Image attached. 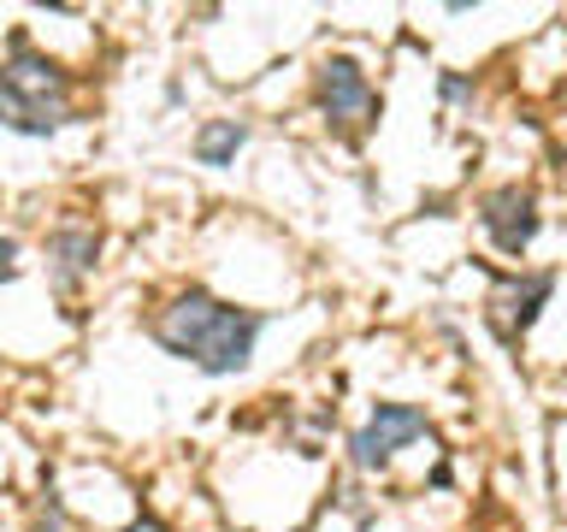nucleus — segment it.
<instances>
[{
  "label": "nucleus",
  "instance_id": "1",
  "mask_svg": "<svg viewBox=\"0 0 567 532\" xmlns=\"http://www.w3.org/2000/svg\"><path fill=\"white\" fill-rule=\"evenodd\" d=\"M148 337L177 361L202 367L207 379H230L255 361L260 344V314L237 308V301H219L207 290H177L166 308H154Z\"/></svg>",
  "mask_w": 567,
  "mask_h": 532
},
{
  "label": "nucleus",
  "instance_id": "2",
  "mask_svg": "<svg viewBox=\"0 0 567 532\" xmlns=\"http://www.w3.org/2000/svg\"><path fill=\"white\" fill-rule=\"evenodd\" d=\"M71 119V78L30 42H12L0 60V124L18 136H53Z\"/></svg>",
  "mask_w": 567,
  "mask_h": 532
},
{
  "label": "nucleus",
  "instance_id": "3",
  "mask_svg": "<svg viewBox=\"0 0 567 532\" xmlns=\"http://www.w3.org/2000/svg\"><path fill=\"white\" fill-rule=\"evenodd\" d=\"M313 101H319V113H326L331 136H343V142H361L372 131V119H379V95H372L367 71L354 65L349 53H337V60L319 65Z\"/></svg>",
  "mask_w": 567,
  "mask_h": 532
},
{
  "label": "nucleus",
  "instance_id": "4",
  "mask_svg": "<svg viewBox=\"0 0 567 532\" xmlns=\"http://www.w3.org/2000/svg\"><path fill=\"white\" fill-rule=\"evenodd\" d=\"M414 438H432V426H425L420 408H408V402H379V415H372L361 432L349 438V456H354V468H390V456L402 450V443H414Z\"/></svg>",
  "mask_w": 567,
  "mask_h": 532
},
{
  "label": "nucleus",
  "instance_id": "5",
  "mask_svg": "<svg viewBox=\"0 0 567 532\" xmlns=\"http://www.w3.org/2000/svg\"><path fill=\"white\" fill-rule=\"evenodd\" d=\"M478 219H485L491 231V243L503 248V255H526L532 237H538V195L520 190V184H508V190H491L485 202H478Z\"/></svg>",
  "mask_w": 567,
  "mask_h": 532
},
{
  "label": "nucleus",
  "instance_id": "6",
  "mask_svg": "<svg viewBox=\"0 0 567 532\" xmlns=\"http://www.w3.org/2000/svg\"><path fill=\"white\" fill-rule=\"evenodd\" d=\"M549 290H556V278H549V273H526L520 284L496 290V296H491V319H496V331H503V337H520V331H532V319L544 314Z\"/></svg>",
  "mask_w": 567,
  "mask_h": 532
},
{
  "label": "nucleus",
  "instance_id": "7",
  "mask_svg": "<svg viewBox=\"0 0 567 532\" xmlns=\"http://www.w3.org/2000/svg\"><path fill=\"white\" fill-rule=\"evenodd\" d=\"M95 255H101V237L89 225H60L48 237V260H53V284L71 290L83 273H95Z\"/></svg>",
  "mask_w": 567,
  "mask_h": 532
},
{
  "label": "nucleus",
  "instance_id": "8",
  "mask_svg": "<svg viewBox=\"0 0 567 532\" xmlns=\"http://www.w3.org/2000/svg\"><path fill=\"white\" fill-rule=\"evenodd\" d=\"M243 142H248V124L213 119V124H202V131H195V160H202V166H230Z\"/></svg>",
  "mask_w": 567,
  "mask_h": 532
},
{
  "label": "nucleus",
  "instance_id": "9",
  "mask_svg": "<svg viewBox=\"0 0 567 532\" xmlns=\"http://www.w3.org/2000/svg\"><path fill=\"white\" fill-rule=\"evenodd\" d=\"M35 532H65V514H60V503H42V514H35Z\"/></svg>",
  "mask_w": 567,
  "mask_h": 532
},
{
  "label": "nucleus",
  "instance_id": "10",
  "mask_svg": "<svg viewBox=\"0 0 567 532\" xmlns=\"http://www.w3.org/2000/svg\"><path fill=\"white\" fill-rule=\"evenodd\" d=\"M18 278V243L12 237H0V284Z\"/></svg>",
  "mask_w": 567,
  "mask_h": 532
},
{
  "label": "nucleus",
  "instance_id": "11",
  "mask_svg": "<svg viewBox=\"0 0 567 532\" xmlns=\"http://www.w3.org/2000/svg\"><path fill=\"white\" fill-rule=\"evenodd\" d=\"M443 95H450V101H467V95H473V83H467V78H455V71H450V78H443Z\"/></svg>",
  "mask_w": 567,
  "mask_h": 532
},
{
  "label": "nucleus",
  "instance_id": "12",
  "mask_svg": "<svg viewBox=\"0 0 567 532\" xmlns=\"http://www.w3.org/2000/svg\"><path fill=\"white\" fill-rule=\"evenodd\" d=\"M124 532H166V526H159V521H154V514H136V521H131V526H124Z\"/></svg>",
  "mask_w": 567,
  "mask_h": 532
}]
</instances>
